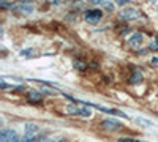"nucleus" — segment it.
Segmentation results:
<instances>
[{
  "instance_id": "obj_18",
  "label": "nucleus",
  "mask_w": 158,
  "mask_h": 142,
  "mask_svg": "<svg viewBox=\"0 0 158 142\" xmlns=\"http://www.w3.org/2000/svg\"><path fill=\"white\" fill-rule=\"evenodd\" d=\"M117 3H118V5H125V3H128V0H118Z\"/></svg>"
},
{
  "instance_id": "obj_7",
  "label": "nucleus",
  "mask_w": 158,
  "mask_h": 142,
  "mask_svg": "<svg viewBox=\"0 0 158 142\" xmlns=\"http://www.w3.org/2000/svg\"><path fill=\"white\" fill-rule=\"evenodd\" d=\"M11 10H16V11L22 13V14H30V13L33 11V6L29 5V3H19L18 6H13L11 5Z\"/></svg>"
},
{
  "instance_id": "obj_12",
  "label": "nucleus",
  "mask_w": 158,
  "mask_h": 142,
  "mask_svg": "<svg viewBox=\"0 0 158 142\" xmlns=\"http://www.w3.org/2000/svg\"><path fill=\"white\" fill-rule=\"evenodd\" d=\"M73 65H74V68H76V70H79V71H84V70L87 68V65H85V63H84L82 60H74Z\"/></svg>"
},
{
  "instance_id": "obj_10",
  "label": "nucleus",
  "mask_w": 158,
  "mask_h": 142,
  "mask_svg": "<svg viewBox=\"0 0 158 142\" xmlns=\"http://www.w3.org/2000/svg\"><path fill=\"white\" fill-rule=\"evenodd\" d=\"M141 81H142V74H141V71H135L133 76H131V79H130V82H131V84H138V82H141Z\"/></svg>"
},
{
  "instance_id": "obj_1",
  "label": "nucleus",
  "mask_w": 158,
  "mask_h": 142,
  "mask_svg": "<svg viewBox=\"0 0 158 142\" xmlns=\"http://www.w3.org/2000/svg\"><path fill=\"white\" fill-rule=\"evenodd\" d=\"M84 18L89 24H98L103 18V13H101V10H87Z\"/></svg>"
},
{
  "instance_id": "obj_22",
  "label": "nucleus",
  "mask_w": 158,
  "mask_h": 142,
  "mask_svg": "<svg viewBox=\"0 0 158 142\" xmlns=\"http://www.w3.org/2000/svg\"><path fill=\"white\" fill-rule=\"evenodd\" d=\"M101 2H104V0H94V3H101Z\"/></svg>"
},
{
  "instance_id": "obj_13",
  "label": "nucleus",
  "mask_w": 158,
  "mask_h": 142,
  "mask_svg": "<svg viewBox=\"0 0 158 142\" xmlns=\"http://www.w3.org/2000/svg\"><path fill=\"white\" fill-rule=\"evenodd\" d=\"M136 123H139L141 126H152L153 123L147 119H142V117H136Z\"/></svg>"
},
{
  "instance_id": "obj_14",
  "label": "nucleus",
  "mask_w": 158,
  "mask_h": 142,
  "mask_svg": "<svg viewBox=\"0 0 158 142\" xmlns=\"http://www.w3.org/2000/svg\"><path fill=\"white\" fill-rule=\"evenodd\" d=\"M36 52L33 49H25V51H21V55L22 57H32V55H35Z\"/></svg>"
},
{
  "instance_id": "obj_19",
  "label": "nucleus",
  "mask_w": 158,
  "mask_h": 142,
  "mask_svg": "<svg viewBox=\"0 0 158 142\" xmlns=\"http://www.w3.org/2000/svg\"><path fill=\"white\" fill-rule=\"evenodd\" d=\"M2 8H8V3L5 2V0H2Z\"/></svg>"
},
{
  "instance_id": "obj_2",
  "label": "nucleus",
  "mask_w": 158,
  "mask_h": 142,
  "mask_svg": "<svg viewBox=\"0 0 158 142\" xmlns=\"http://www.w3.org/2000/svg\"><path fill=\"white\" fill-rule=\"evenodd\" d=\"M67 111H68V114H71V115H81V117H90V115H92L90 108H85V104H84V108H77V106L71 104V106H68Z\"/></svg>"
},
{
  "instance_id": "obj_4",
  "label": "nucleus",
  "mask_w": 158,
  "mask_h": 142,
  "mask_svg": "<svg viewBox=\"0 0 158 142\" xmlns=\"http://www.w3.org/2000/svg\"><path fill=\"white\" fill-rule=\"evenodd\" d=\"M101 126L104 128V130H108V131H120V130H122V123L117 122V120H114V119L103 120V122H101Z\"/></svg>"
},
{
  "instance_id": "obj_5",
  "label": "nucleus",
  "mask_w": 158,
  "mask_h": 142,
  "mask_svg": "<svg viewBox=\"0 0 158 142\" xmlns=\"http://www.w3.org/2000/svg\"><path fill=\"white\" fill-rule=\"evenodd\" d=\"M0 140L2 142H18L19 136L15 130H2V133H0Z\"/></svg>"
},
{
  "instance_id": "obj_16",
  "label": "nucleus",
  "mask_w": 158,
  "mask_h": 142,
  "mask_svg": "<svg viewBox=\"0 0 158 142\" xmlns=\"http://www.w3.org/2000/svg\"><path fill=\"white\" fill-rule=\"evenodd\" d=\"M150 63H152V67H153V68H158V57H153Z\"/></svg>"
},
{
  "instance_id": "obj_15",
  "label": "nucleus",
  "mask_w": 158,
  "mask_h": 142,
  "mask_svg": "<svg viewBox=\"0 0 158 142\" xmlns=\"http://www.w3.org/2000/svg\"><path fill=\"white\" fill-rule=\"evenodd\" d=\"M149 49H152V51H158V36L150 43V47H149Z\"/></svg>"
},
{
  "instance_id": "obj_20",
  "label": "nucleus",
  "mask_w": 158,
  "mask_h": 142,
  "mask_svg": "<svg viewBox=\"0 0 158 142\" xmlns=\"http://www.w3.org/2000/svg\"><path fill=\"white\" fill-rule=\"evenodd\" d=\"M30 2H33V0H21V3H30Z\"/></svg>"
},
{
  "instance_id": "obj_21",
  "label": "nucleus",
  "mask_w": 158,
  "mask_h": 142,
  "mask_svg": "<svg viewBox=\"0 0 158 142\" xmlns=\"http://www.w3.org/2000/svg\"><path fill=\"white\" fill-rule=\"evenodd\" d=\"M48 2H49V3H56V5H57V3H59V0H48Z\"/></svg>"
},
{
  "instance_id": "obj_6",
  "label": "nucleus",
  "mask_w": 158,
  "mask_h": 142,
  "mask_svg": "<svg viewBox=\"0 0 158 142\" xmlns=\"http://www.w3.org/2000/svg\"><path fill=\"white\" fill-rule=\"evenodd\" d=\"M38 131H40V128H38L36 125L27 123V125H25V128H24V136L27 137V139H33V137L38 134Z\"/></svg>"
},
{
  "instance_id": "obj_11",
  "label": "nucleus",
  "mask_w": 158,
  "mask_h": 142,
  "mask_svg": "<svg viewBox=\"0 0 158 142\" xmlns=\"http://www.w3.org/2000/svg\"><path fill=\"white\" fill-rule=\"evenodd\" d=\"M41 93H46V95H59L60 92L56 88H49V87H41Z\"/></svg>"
},
{
  "instance_id": "obj_17",
  "label": "nucleus",
  "mask_w": 158,
  "mask_h": 142,
  "mask_svg": "<svg viewBox=\"0 0 158 142\" xmlns=\"http://www.w3.org/2000/svg\"><path fill=\"white\" fill-rule=\"evenodd\" d=\"M104 6H106V10H114V5L112 3H106Z\"/></svg>"
},
{
  "instance_id": "obj_23",
  "label": "nucleus",
  "mask_w": 158,
  "mask_h": 142,
  "mask_svg": "<svg viewBox=\"0 0 158 142\" xmlns=\"http://www.w3.org/2000/svg\"><path fill=\"white\" fill-rule=\"evenodd\" d=\"M59 142H65V139H60V140H59Z\"/></svg>"
},
{
  "instance_id": "obj_8",
  "label": "nucleus",
  "mask_w": 158,
  "mask_h": 142,
  "mask_svg": "<svg viewBox=\"0 0 158 142\" xmlns=\"http://www.w3.org/2000/svg\"><path fill=\"white\" fill-rule=\"evenodd\" d=\"M141 43H142V35H141V33H135V35L128 40V44H130L131 47H139Z\"/></svg>"
},
{
  "instance_id": "obj_9",
  "label": "nucleus",
  "mask_w": 158,
  "mask_h": 142,
  "mask_svg": "<svg viewBox=\"0 0 158 142\" xmlns=\"http://www.w3.org/2000/svg\"><path fill=\"white\" fill-rule=\"evenodd\" d=\"M29 99L32 103H41L43 101V93L38 92V90H32V92H29Z\"/></svg>"
},
{
  "instance_id": "obj_3",
  "label": "nucleus",
  "mask_w": 158,
  "mask_h": 142,
  "mask_svg": "<svg viewBox=\"0 0 158 142\" xmlns=\"http://www.w3.org/2000/svg\"><path fill=\"white\" fill-rule=\"evenodd\" d=\"M141 16V13L136 8H123V11H120V18L123 21H135Z\"/></svg>"
}]
</instances>
